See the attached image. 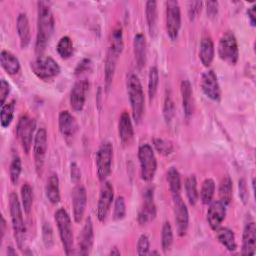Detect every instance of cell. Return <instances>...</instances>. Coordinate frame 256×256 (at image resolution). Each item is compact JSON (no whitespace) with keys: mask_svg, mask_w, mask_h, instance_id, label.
Instances as JSON below:
<instances>
[{"mask_svg":"<svg viewBox=\"0 0 256 256\" xmlns=\"http://www.w3.org/2000/svg\"><path fill=\"white\" fill-rule=\"evenodd\" d=\"M55 29V20L50 6L43 1L37 2V35L35 51L42 56Z\"/></svg>","mask_w":256,"mask_h":256,"instance_id":"cell-1","label":"cell"},{"mask_svg":"<svg viewBox=\"0 0 256 256\" xmlns=\"http://www.w3.org/2000/svg\"><path fill=\"white\" fill-rule=\"evenodd\" d=\"M9 210L17 247L23 250L26 239V227L23 219V208L15 192H11L9 195Z\"/></svg>","mask_w":256,"mask_h":256,"instance_id":"cell-2","label":"cell"},{"mask_svg":"<svg viewBox=\"0 0 256 256\" xmlns=\"http://www.w3.org/2000/svg\"><path fill=\"white\" fill-rule=\"evenodd\" d=\"M127 93L131 105L132 116L136 123H139L143 117L145 97L142 84L135 74H130L127 79Z\"/></svg>","mask_w":256,"mask_h":256,"instance_id":"cell-3","label":"cell"},{"mask_svg":"<svg viewBox=\"0 0 256 256\" xmlns=\"http://www.w3.org/2000/svg\"><path fill=\"white\" fill-rule=\"evenodd\" d=\"M54 219L64 252L66 255H71L73 253V228L71 218L64 208H59L54 214Z\"/></svg>","mask_w":256,"mask_h":256,"instance_id":"cell-4","label":"cell"},{"mask_svg":"<svg viewBox=\"0 0 256 256\" xmlns=\"http://www.w3.org/2000/svg\"><path fill=\"white\" fill-rule=\"evenodd\" d=\"M138 158L141 179L145 182L152 181L157 170V159L152 146L148 143L141 144L138 149Z\"/></svg>","mask_w":256,"mask_h":256,"instance_id":"cell-5","label":"cell"},{"mask_svg":"<svg viewBox=\"0 0 256 256\" xmlns=\"http://www.w3.org/2000/svg\"><path fill=\"white\" fill-rule=\"evenodd\" d=\"M217 52L220 59L224 62L230 65H235L237 63L239 58V48L237 39L232 32L227 31L220 37Z\"/></svg>","mask_w":256,"mask_h":256,"instance_id":"cell-6","label":"cell"},{"mask_svg":"<svg viewBox=\"0 0 256 256\" xmlns=\"http://www.w3.org/2000/svg\"><path fill=\"white\" fill-rule=\"evenodd\" d=\"M35 129L36 121L34 118H31L28 115H23L19 118L16 126V136L26 154L30 152L32 142H34Z\"/></svg>","mask_w":256,"mask_h":256,"instance_id":"cell-7","label":"cell"},{"mask_svg":"<svg viewBox=\"0 0 256 256\" xmlns=\"http://www.w3.org/2000/svg\"><path fill=\"white\" fill-rule=\"evenodd\" d=\"M113 160V145L109 141H104L99 146L96 153L97 176L101 182L106 181L111 173Z\"/></svg>","mask_w":256,"mask_h":256,"instance_id":"cell-8","label":"cell"},{"mask_svg":"<svg viewBox=\"0 0 256 256\" xmlns=\"http://www.w3.org/2000/svg\"><path fill=\"white\" fill-rule=\"evenodd\" d=\"M30 67L33 73L44 81L50 80L60 73L59 64L50 56H38L31 62Z\"/></svg>","mask_w":256,"mask_h":256,"instance_id":"cell-9","label":"cell"},{"mask_svg":"<svg viewBox=\"0 0 256 256\" xmlns=\"http://www.w3.org/2000/svg\"><path fill=\"white\" fill-rule=\"evenodd\" d=\"M181 28V9L175 0L166 2V32L171 41H176Z\"/></svg>","mask_w":256,"mask_h":256,"instance_id":"cell-10","label":"cell"},{"mask_svg":"<svg viewBox=\"0 0 256 256\" xmlns=\"http://www.w3.org/2000/svg\"><path fill=\"white\" fill-rule=\"evenodd\" d=\"M48 147V137L47 131L45 128H39L35 134L34 142H33V156H34V164L37 174L40 176L43 171V166L45 162L46 152Z\"/></svg>","mask_w":256,"mask_h":256,"instance_id":"cell-11","label":"cell"},{"mask_svg":"<svg viewBox=\"0 0 256 256\" xmlns=\"http://www.w3.org/2000/svg\"><path fill=\"white\" fill-rule=\"evenodd\" d=\"M173 211L177 234L180 237L186 235L189 226V212L181 195H173Z\"/></svg>","mask_w":256,"mask_h":256,"instance_id":"cell-12","label":"cell"},{"mask_svg":"<svg viewBox=\"0 0 256 256\" xmlns=\"http://www.w3.org/2000/svg\"><path fill=\"white\" fill-rule=\"evenodd\" d=\"M114 199V189L113 186L110 182L104 181L100 193H99V198L97 202V218L100 222H104L107 218V215L109 213L111 204Z\"/></svg>","mask_w":256,"mask_h":256,"instance_id":"cell-13","label":"cell"},{"mask_svg":"<svg viewBox=\"0 0 256 256\" xmlns=\"http://www.w3.org/2000/svg\"><path fill=\"white\" fill-rule=\"evenodd\" d=\"M200 87L207 98L214 102H219L221 99V89L215 72L212 69L205 71L201 75Z\"/></svg>","mask_w":256,"mask_h":256,"instance_id":"cell-14","label":"cell"},{"mask_svg":"<svg viewBox=\"0 0 256 256\" xmlns=\"http://www.w3.org/2000/svg\"><path fill=\"white\" fill-rule=\"evenodd\" d=\"M156 216V206L154 203V189L148 187L143 194V205L138 213V222L145 225L152 221Z\"/></svg>","mask_w":256,"mask_h":256,"instance_id":"cell-15","label":"cell"},{"mask_svg":"<svg viewBox=\"0 0 256 256\" xmlns=\"http://www.w3.org/2000/svg\"><path fill=\"white\" fill-rule=\"evenodd\" d=\"M87 206V192L83 185L76 184L72 190V208L75 222L80 223L83 219Z\"/></svg>","mask_w":256,"mask_h":256,"instance_id":"cell-16","label":"cell"},{"mask_svg":"<svg viewBox=\"0 0 256 256\" xmlns=\"http://www.w3.org/2000/svg\"><path fill=\"white\" fill-rule=\"evenodd\" d=\"M89 89V81L81 79L74 83L70 92V106L74 111H81L86 101V93Z\"/></svg>","mask_w":256,"mask_h":256,"instance_id":"cell-17","label":"cell"},{"mask_svg":"<svg viewBox=\"0 0 256 256\" xmlns=\"http://www.w3.org/2000/svg\"><path fill=\"white\" fill-rule=\"evenodd\" d=\"M94 242V229L93 222L91 217H87L84 226L79 234V254L80 255H88L91 252L92 246Z\"/></svg>","mask_w":256,"mask_h":256,"instance_id":"cell-18","label":"cell"},{"mask_svg":"<svg viewBox=\"0 0 256 256\" xmlns=\"http://www.w3.org/2000/svg\"><path fill=\"white\" fill-rule=\"evenodd\" d=\"M226 207L221 201L211 202L207 210V222L212 230L221 226L226 216Z\"/></svg>","mask_w":256,"mask_h":256,"instance_id":"cell-19","label":"cell"},{"mask_svg":"<svg viewBox=\"0 0 256 256\" xmlns=\"http://www.w3.org/2000/svg\"><path fill=\"white\" fill-rule=\"evenodd\" d=\"M256 248V226L253 221L245 224L242 234V249L243 255H254Z\"/></svg>","mask_w":256,"mask_h":256,"instance_id":"cell-20","label":"cell"},{"mask_svg":"<svg viewBox=\"0 0 256 256\" xmlns=\"http://www.w3.org/2000/svg\"><path fill=\"white\" fill-rule=\"evenodd\" d=\"M118 135L121 143L123 145H129L134 138V129L132 120L128 112L124 111L119 117L118 122Z\"/></svg>","mask_w":256,"mask_h":256,"instance_id":"cell-21","label":"cell"},{"mask_svg":"<svg viewBox=\"0 0 256 256\" xmlns=\"http://www.w3.org/2000/svg\"><path fill=\"white\" fill-rule=\"evenodd\" d=\"M180 92L182 97V107L184 111V116L189 119L194 111V100H193V90L189 80L185 79L181 81Z\"/></svg>","mask_w":256,"mask_h":256,"instance_id":"cell-22","label":"cell"},{"mask_svg":"<svg viewBox=\"0 0 256 256\" xmlns=\"http://www.w3.org/2000/svg\"><path fill=\"white\" fill-rule=\"evenodd\" d=\"M147 44L144 34L137 33L133 39V52L136 62V66L141 70L146 64V55H147Z\"/></svg>","mask_w":256,"mask_h":256,"instance_id":"cell-23","label":"cell"},{"mask_svg":"<svg viewBox=\"0 0 256 256\" xmlns=\"http://www.w3.org/2000/svg\"><path fill=\"white\" fill-rule=\"evenodd\" d=\"M58 125L61 134L65 137H72L77 130L76 119L67 110H63L59 113Z\"/></svg>","mask_w":256,"mask_h":256,"instance_id":"cell-24","label":"cell"},{"mask_svg":"<svg viewBox=\"0 0 256 256\" xmlns=\"http://www.w3.org/2000/svg\"><path fill=\"white\" fill-rule=\"evenodd\" d=\"M16 30L20 41V47L22 49L26 48L31 41V32L28 17L25 13H20L16 21Z\"/></svg>","mask_w":256,"mask_h":256,"instance_id":"cell-25","label":"cell"},{"mask_svg":"<svg viewBox=\"0 0 256 256\" xmlns=\"http://www.w3.org/2000/svg\"><path fill=\"white\" fill-rule=\"evenodd\" d=\"M215 49H214V43L212 39L208 36L203 37L200 41L199 46V59L203 66L209 67L214 59Z\"/></svg>","mask_w":256,"mask_h":256,"instance_id":"cell-26","label":"cell"},{"mask_svg":"<svg viewBox=\"0 0 256 256\" xmlns=\"http://www.w3.org/2000/svg\"><path fill=\"white\" fill-rule=\"evenodd\" d=\"M0 64L9 75H15L20 71V62L18 58L8 50H2L0 53Z\"/></svg>","mask_w":256,"mask_h":256,"instance_id":"cell-27","label":"cell"},{"mask_svg":"<svg viewBox=\"0 0 256 256\" xmlns=\"http://www.w3.org/2000/svg\"><path fill=\"white\" fill-rule=\"evenodd\" d=\"M124 48V40H123V28L120 24H117L110 36V43L108 47V51L116 56H120Z\"/></svg>","mask_w":256,"mask_h":256,"instance_id":"cell-28","label":"cell"},{"mask_svg":"<svg viewBox=\"0 0 256 256\" xmlns=\"http://www.w3.org/2000/svg\"><path fill=\"white\" fill-rule=\"evenodd\" d=\"M217 240L230 252H234L237 249L235 235L228 227H218L216 230Z\"/></svg>","mask_w":256,"mask_h":256,"instance_id":"cell-29","label":"cell"},{"mask_svg":"<svg viewBox=\"0 0 256 256\" xmlns=\"http://www.w3.org/2000/svg\"><path fill=\"white\" fill-rule=\"evenodd\" d=\"M45 194L48 201L52 204H57L60 201V186H59V178L57 174L53 173L49 176L46 187Z\"/></svg>","mask_w":256,"mask_h":256,"instance_id":"cell-30","label":"cell"},{"mask_svg":"<svg viewBox=\"0 0 256 256\" xmlns=\"http://www.w3.org/2000/svg\"><path fill=\"white\" fill-rule=\"evenodd\" d=\"M118 56L112 54L111 52L107 51V56L105 59V66H104V78H105V90L108 92L111 88L115 70H116V64L118 60Z\"/></svg>","mask_w":256,"mask_h":256,"instance_id":"cell-31","label":"cell"},{"mask_svg":"<svg viewBox=\"0 0 256 256\" xmlns=\"http://www.w3.org/2000/svg\"><path fill=\"white\" fill-rule=\"evenodd\" d=\"M145 15L146 22L151 37H154L156 34L157 27V2L154 0H149L145 3Z\"/></svg>","mask_w":256,"mask_h":256,"instance_id":"cell-32","label":"cell"},{"mask_svg":"<svg viewBox=\"0 0 256 256\" xmlns=\"http://www.w3.org/2000/svg\"><path fill=\"white\" fill-rule=\"evenodd\" d=\"M218 193L220 198L219 201H221L225 206H228L233 197V182L229 176H225L221 180Z\"/></svg>","mask_w":256,"mask_h":256,"instance_id":"cell-33","label":"cell"},{"mask_svg":"<svg viewBox=\"0 0 256 256\" xmlns=\"http://www.w3.org/2000/svg\"><path fill=\"white\" fill-rule=\"evenodd\" d=\"M166 180L169 190L173 195L180 194L181 191V177L179 171L175 167H170L166 173Z\"/></svg>","mask_w":256,"mask_h":256,"instance_id":"cell-34","label":"cell"},{"mask_svg":"<svg viewBox=\"0 0 256 256\" xmlns=\"http://www.w3.org/2000/svg\"><path fill=\"white\" fill-rule=\"evenodd\" d=\"M185 192L190 205L194 206L199 199V192L197 189V180L195 175H189L185 180Z\"/></svg>","mask_w":256,"mask_h":256,"instance_id":"cell-35","label":"cell"},{"mask_svg":"<svg viewBox=\"0 0 256 256\" xmlns=\"http://www.w3.org/2000/svg\"><path fill=\"white\" fill-rule=\"evenodd\" d=\"M215 193V182L211 178H207L203 181L200 189V200L204 205H208L212 202Z\"/></svg>","mask_w":256,"mask_h":256,"instance_id":"cell-36","label":"cell"},{"mask_svg":"<svg viewBox=\"0 0 256 256\" xmlns=\"http://www.w3.org/2000/svg\"><path fill=\"white\" fill-rule=\"evenodd\" d=\"M15 111V100H11L1 106L0 111V124L2 128H7L14 117Z\"/></svg>","mask_w":256,"mask_h":256,"instance_id":"cell-37","label":"cell"},{"mask_svg":"<svg viewBox=\"0 0 256 256\" xmlns=\"http://www.w3.org/2000/svg\"><path fill=\"white\" fill-rule=\"evenodd\" d=\"M21 205L25 214H29L33 205V189L28 183H24L21 187Z\"/></svg>","mask_w":256,"mask_h":256,"instance_id":"cell-38","label":"cell"},{"mask_svg":"<svg viewBox=\"0 0 256 256\" xmlns=\"http://www.w3.org/2000/svg\"><path fill=\"white\" fill-rule=\"evenodd\" d=\"M57 53L59 56L63 59H68L72 56L74 48H73V42L69 36H63L60 38V40L57 43L56 46Z\"/></svg>","mask_w":256,"mask_h":256,"instance_id":"cell-39","label":"cell"},{"mask_svg":"<svg viewBox=\"0 0 256 256\" xmlns=\"http://www.w3.org/2000/svg\"><path fill=\"white\" fill-rule=\"evenodd\" d=\"M173 243V229L169 222H164L161 231V247L164 253H167Z\"/></svg>","mask_w":256,"mask_h":256,"instance_id":"cell-40","label":"cell"},{"mask_svg":"<svg viewBox=\"0 0 256 256\" xmlns=\"http://www.w3.org/2000/svg\"><path fill=\"white\" fill-rule=\"evenodd\" d=\"M158 84H159V72L156 66H152L148 74V88H147L150 101H152V99L156 95Z\"/></svg>","mask_w":256,"mask_h":256,"instance_id":"cell-41","label":"cell"},{"mask_svg":"<svg viewBox=\"0 0 256 256\" xmlns=\"http://www.w3.org/2000/svg\"><path fill=\"white\" fill-rule=\"evenodd\" d=\"M175 115V105L169 90H166V94L164 97V104H163V116L166 123H170Z\"/></svg>","mask_w":256,"mask_h":256,"instance_id":"cell-42","label":"cell"},{"mask_svg":"<svg viewBox=\"0 0 256 256\" xmlns=\"http://www.w3.org/2000/svg\"><path fill=\"white\" fill-rule=\"evenodd\" d=\"M21 171H22L21 158L17 154H14L10 163V168H9L10 180L13 185H16L18 183L21 175Z\"/></svg>","mask_w":256,"mask_h":256,"instance_id":"cell-43","label":"cell"},{"mask_svg":"<svg viewBox=\"0 0 256 256\" xmlns=\"http://www.w3.org/2000/svg\"><path fill=\"white\" fill-rule=\"evenodd\" d=\"M153 145H154L155 149L157 150V152H159L161 155L168 156L173 152L172 143L163 138H154Z\"/></svg>","mask_w":256,"mask_h":256,"instance_id":"cell-44","label":"cell"},{"mask_svg":"<svg viewBox=\"0 0 256 256\" xmlns=\"http://www.w3.org/2000/svg\"><path fill=\"white\" fill-rule=\"evenodd\" d=\"M126 216V204L123 196H118L114 202L113 219L116 221L124 219Z\"/></svg>","mask_w":256,"mask_h":256,"instance_id":"cell-45","label":"cell"},{"mask_svg":"<svg viewBox=\"0 0 256 256\" xmlns=\"http://www.w3.org/2000/svg\"><path fill=\"white\" fill-rule=\"evenodd\" d=\"M42 239L45 247L47 249H50L54 244V235H53V229L50 225V223L45 222L42 226Z\"/></svg>","mask_w":256,"mask_h":256,"instance_id":"cell-46","label":"cell"},{"mask_svg":"<svg viewBox=\"0 0 256 256\" xmlns=\"http://www.w3.org/2000/svg\"><path fill=\"white\" fill-rule=\"evenodd\" d=\"M150 241L147 235L142 234L137 242V254L138 255H147L149 254Z\"/></svg>","mask_w":256,"mask_h":256,"instance_id":"cell-47","label":"cell"},{"mask_svg":"<svg viewBox=\"0 0 256 256\" xmlns=\"http://www.w3.org/2000/svg\"><path fill=\"white\" fill-rule=\"evenodd\" d=\"M202 5L203 3L201 1H193L188 3V16L191 21L194 20L198 16V14L201 12Z\"/></svg>","mask_w":256,"mask_h":256,"instance_id":"cell-48","label":"cell"},{"mask_svg":"<svg viewBox=\"0 0 256 256\" xmlns=\"http://www.w3.org/2000/svg\"><path fill=\"white\" fill-rule=\"evenodd\" d=\"M10 93V84L5 80H0V105H4L6 103V100L8 98V95Z\"/></svg>","mask_w":256,"mask_h":256,"instance_id":"cell-49","label":"cell"},{"mask_svg":"<svg viewBox=\"0 0 256 256\" xmlns=\"http://www.w3.org/2000/svg\"><path fill=\"white\" fill-rule=\"evenodd\" d=\"M91 65H92V63H91V60H90V59H88V58L82 59V60L77 64V66H76V68H75V75H80V74H83V73H85L86 71L90 70Z\"/></svg>","mask_w":256,"mask_h":256,"instance_id":"cell-50","label":"cell"},{"mask_svg":"<svg viewBox=\"0 0 256 256\" xmlns=\"http://www.w3.org/2000/svg\"><path fill=\"white\" fill-rule=\"evenodd\" d=\"M70 178L74 184H78L81 179V171L76 162H72L70 164Z\"/></svg>","mask_w":256,"mask_h":256,"instance_id":"cell-51","label":"cell"},{"mask_svg":"<svg viewBox=\"0 0 256 256\" xmlns=\"http://www.w3.org/2000/svg\"><path fill=\"white\" fill-rule=\"evenodd\" d=\"M206 5V13L209 18H214L218 13L219 4L217 1H207Z\"/></svg>","mask_w":256,"mask_h":256,"instance_id":"cell-52","label":"cell"},{"mask_svg":"<svg viewBox=\"0 0 256 256\" xmlns=\"http://www.w3.org/2000/svg\"><path fill=\"white\" fill-rule=\"evenodd\" d=\"M238 188H239V196L242 200V202L245 204L248 200V189H247V185H246V181L244 179L239 180V184H238Z\"/></svg>","mask_w":256,"mask_h":256,"instance_id":"cell-53","label":"cell"},{"mask_svg":"<svg viewBox=\"0 0 256 256\" xmlns=\"http://www.w3.org/2000/svg\"><path fill=\"white\" fill-rule=\"evenodd\" d=\"M255 10H256V4H253V5H252L251 7H249L248 10H247L248 19H249V21H250L251 26H253V27H255V25H256V17H255L256 12H255Z\"/></svg>","mask_w":256,"mask_h":256,"instance_id":"cell-54","label":"cell"},{"mask_svg":"<svg viewBox=\"0 0 256 256\" xmlns=\"http://www.w3.org/2000/svg\"><path fill=\"white\" fill-rule=\"evenodd\" d=\"M5 231H6V221L4 219L3 216H1V224H0V232H1V237H0V240H1V243L3 241V238H4V235H5Z\"/></svg>","mask_w":256,"mask_h":256,"instance_id":"cell-55","label":"cell"},{"mask_svg":"<svg viewBox=\"0 0 256 256\" xmlns=\"http://www.w3.org/2000/svg\"><path fill=\"white\" fill-rule=\"evenodd\" d=\"M7 255L8 256H15V255H17V252H16V250H14V248L13 247H8L7 248Z\"/></svg>","mask_w":256,"mask_h":256,"instance_id":"cell-56","label":"cell"},{"mask_svg":"<svg viewBox=\"0 0 256 256\" xmlns=\"http://www.w3.org/2000/svg\"><path fill=\"white\" fill-rule=\"evenodd\" d=\"M109 254H110V255H120V251H119L116 247H113V248L110 250Z\"/></svg>","mask_w":256,"mask_h":256,"instance_id":"cell-57","label":"cell"}]
</instances>
